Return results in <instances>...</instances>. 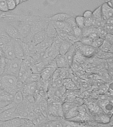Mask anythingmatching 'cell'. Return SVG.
I'll use <instances>...</instances> for the list:
<instances>
[{
	"label": "cell",
	"mask_w": 113,
	"mask_h": 127,
	"mask_svg": "<svg viewBox=\"0 0 113 127\" xmlns=\"http://www.w3.org/2000/svg\"><path fill=\"white\" fill-rule=\"evenodd\" d=\"M3 121H0V127H1V125H2V123H3Z\"/></svg>",
	"instance_id": "obj_48"
},
{
	"label": "cell",
	"mask_w": 113,
	"mask_h": 127,
	"mask_svg": "<svg viewBox=\"0 0 113 127\" xmlns=\"http://www.w3.org/2000/svg\"><path fill=\"white\" fill-rule=\"evenodd\" d=\"M62 41H63V40H61L60 38H59L57 36L56 37L52 39V42L51 46L59 51V48L60 47V45H61Z\"/></svg>",
	"instance_id": "obj_32"
},
{
	"label": "cell",
	"mask_w": 113,
	"mask_h": 127,
	"mask_svg": "<svg viewBox=\"0 0 113 127\" xmlns=\"http://www.w3.org/2000/svg\"><path fill=\"white\" fill-rule=\"evenodd\" d=\"M1 50H3V52L4 57L6 59L11 60L15 58L13 49V39L12 40L11 42H9V43H8Z\"/></svg>",
	"instance_id": "obj_6"
},
{
	"label": "cell",
	"mask_w": 113,
	"mask_h": 127,
	"mask_svg": "<svg viewBox=\"0 0 113 127\" xmlns=\"http://www.w3.org/2000/svg\"><path fill=\"white\" fill-rule=\"evenodd\" d=\"M24 119L20 117H15L3 121L2 123L3 127H19L21 126L24 123Z\"/></svg>",
	"instance_id": "obj_5"
},
{
	"label": "cell",
	"mask_w": 113,
	"mask_h": 127,
	"mask_svg": "<svg viewBox=\"0 0 113 127\" xmlns=\"http://www.w3.org/2000/svg\"><path fill=\"white\" fill-rule=\"evenodd\" d=\"M56 29V32H57V36L59 38H60L61 40H65L67 39L68 34L66 32L65 30L63 29Z\"/></svg>",
	"instance_id": "obj_33"
},
{
	"label": "cell",
	"mask_w": 113,
	"mask_h": 127,
	"mask_svg": "<svg viewBox=\"0 0 113 127\" xmlns=\"http://www.w3.org/2000/svg\"><path fill=\"white\" fill-rule=\"evenodd\" d=\"M52 42V39L46 36L43 41H42L40 43L38 44L35 46L36 50V52L44 51L45 50H46L48 48L51 46Z\"/></svg>",
	"instance_id": "obj_11"
},
{
	"label": "cell",
	"mask_w": 113,
	"mask_h": 127,
	"mask_svg": "<svg viewBox=\"0 0 113 127\" xmlns=\"http://www.w3.org/2000/svg\"><path fill=\"white\" fill-rule=\"evenodd\" d=\"M74 107H75V105L73 102H72V103L63 102V103H61V109H62V111L63 113V115H65V113H67L70 109H71Z\"/></svg>",
	"instance_id": "obj_28"
},
{
	"label": "cell",
	"mask_w": 113,
	"mask_h": 127,
	"mask_svg": "<svg viewBox=\"0 0 113 127\" xmlns=\"http://www.w3.org/2000/svg\"><path fill=\"white\" fill-rule=\"evenodd\" d=\"M92 14H93V12L90 11V10H86L85 11L83 12V17L84 18H88L92 17Z\"/></svg>",
	"instance_id": "obj_46"
},
{
	"label": "cell",
	"mask_w": 113,
	"mask_h": 127,
	"mask_svg": "<svg viewBox=\"0 0 113 127\" xmlns=\"http://www.w3.org/2000/svg\"><path fill=\"white\" fill-rule=\"evenodd\" d=\"M81 43L85 45H92V42H93V40L91 39V38L88 37V36H85V37H82L80 38V40Z\"/></svg>",
	"instance_id": "obj_37"
},
{
	"label": "cell",
	"mask_w": 113,
	"mask_h": 127,
	"mask_svg": "<svg viewBox=\"0 0 113 127\" xmlns=\"http://www.w3.org/2000/svg\"><path fill=\"white\" fill-rule=\"evenodd\" d=\"M21 59L15 58L13 59L8 60L5 58V67L3 74H7L17 77L20 67H21Z\"/></svg>",
	"instance_id": "obj_2"
},
{
	"label": "cell",
	"mask_w": 113,
	"mask_h": 127,
	"mask_svg": "<svg viewBox=\"0 0 113 127\" xmlns=\"http://www.w3.org/2000/svg\"><path fill=\"white\" fill-rule=\"evenodd\" d=\"M38 104L40 105V109H41L42 113L43 115H44L46 117H47L48 114V104L47 100L45 99L44 98L42 99L40 101L38 102Z\"/></svg>",
	"instance_id": "obj_27"
},
{
	"label": "cell",
	"mask_w": 113,
	"mask_h": 127,
	"mask_svg": "<svg viewBox=\"0 0 113 127\" xmlns=\"http://www.w3.org/2000/svg\"><path fill=\"white\" fill-rule=\"evenodd\" d=\"M101 11L102 18L104 21H106L111 17H113V9L112 7L109 6L107 3H104L101 5Z\"/></svg>",
	"instance_id": "obj_8"
},
{
	"label": "cell",
	"mask_w": 113,
	"mask_h": 127,
	"mask_svg": "<svg viewBox=\"0 0 113 127\" xmlns=\"http://www.w3.org/2000/svg\"><path fill=\"white\" fill-rule=\"evenodd\" d=\"M63 86H64L65 89L68 90H75L77 88L73 80L68 77L63 79Z\"/></svg>",
	"instance_id": "obj_23"
},
{
	"label": "cell",
	"mask_w": 113,
	"mask_h": 127,
	"mask_svg": "<svg viewBox=\"0 0 113 127\" xmlns=\"http://www.w3.org/2000/svg\"><path fill=\"white\" fill-rule=\"evenodd\" d=\"M23 95L22 94L21 91H17L15 95H14L13 97V102L16 105H18L19 104L21 103L22 101H23Z\"/></svg>",
	"instance_id": "obj_29"
},
{
	"label": "cell",
	"mask_w": 113,
	"mask_h": 127,
	"mask_svg": "<svg viewBox=\"0 0 113 127\" xmlns=\"http://www.w3.org/2000/svg\"><path fill=\"white\" fill-rule=\"evenodd\" d=\"M92 17L93 18L94 21H99V20H102V15H101V6H99V7L95 9L94 11H93L92 14Z\"/></svg>",
	"instance_id": "obj_31"
},
{
	"label": "cell",
	"mask_w": 113,
	"mask_h": 127,
	"mask_svg": "<svg viewBox=\"0 0 113 127\" xmlns=\"http://www.w3.org/2000/svg\"><path fill=\"white\" fill-rule=\"evenodd\" d=\"M13 49L15 58L22 60L25 57L23 50V47H22L21 40H13Z\"/></svg>",
	"instance_id": "obj_4"
},
{
	"label": "cell",
	"mask_w": 113,
	"mask_h": 127,
	"mask_svg": "<svg viewBox=\"0 0 113 127\" xmlns=\"http://www.w3.org/2000/svg\"><path fill=\"white\" fill-rule=\"evenodd\" d=\"M70 17V15H67L66 13H59L54 15L50 17V21H65V20L68 19Z\"/></svg>",
	"instance_id": "obj_19"
},
{
	"label": "cell",
	"mask_w": 113,
	"mask_h": 127,
	"mask_svg": "<svg viewBox=\"0 0 113 127\" xmlns=\"http://www.w3.org/2000/svg\"><path fill=\"white\" fill-rule=\"evenodd\" d=\"M3 29L7 34L9 36L11 39L16 40L19 39V33H18V30L15 26L12 25H5L3 27Z\"/></svg>",
	"instance_id": "obj_7"
},
{
	"label": "cell",
	"mask_w": 113,
	"mask_h": 127,
	"mask_svg": "<svg viewBox=\"0 0 113 127\" xmlns=\"http://www.w3.org/2000/svg\"><path fill=\"white\" fill-rule=\"evenodd\" d=\"M104 39L101 38H97L96 39L93 40V42H92V46H93L94 48H99V46L102 44Z\"/></svg>",
	"instance_id": "obj_38"
},
{
	"label": "cell",
	"mask_w": 113,
	"mask_h": 127,
	"mask_svg": "<svg viewBox=\"0 0 113 127\" xmlns=\"http://www.w3.org/2000/svg\"><path fill=\"white\" fill-rule=\"evenodd\" d=\"M55 68L52 67H46L40 73V79L43 81H48L52 78V76L53 75V73L55 71Z\"/></svg>",
	"instance_id": "obj_12"
},
{
	"label": "cell",
	"mask_w": 113,
	"mask_h": 127,
	"mask_svg": "<svg viewBox=\"0 0 113 127\" xmlns=\"http://www.w3.org/2000/svg\"><path fill=\"white\" fill-rule=\"evenodd\" d=\"M19 33V39L22 40L30 32V25L25 22L21 21L17 27Z\"/></svg>",
	"instance_id": "obj_3"
},
{
	"label": "cell",
	"mask_w": 113,
	"mask_h": 127,
	"mask_svg": "<svg viewBox=\"0 0 113 127\" xmlns=\"http://www.w3.org/2000/svg\"><path fill=\"white\" fill-rule=\"evenodd\" d=\"M46 37V34L45 29L42 30L34 34L31 42L34 45L36 46L38 44L40 43L42 41H43Z\"/></svg>",
	"instance_id": "obj_13"
},
{
	"label": "cell",
	"mask_w": 113,
	"mask_h": 127,
	"mask_svg": "<svg viewBox=\"0 0 113 127\" xmlns=\"http://www.w3.org/2000/svg\"><path fill=\"white\" fill-rule=\"evenodd\" d=\"M51 127H63V125L60 120H55V121H51Z\"/></svg>",
	"instance_id": "obj_43"
},
{
	"label": "cell",
	"mask_w": 113,
	"mask_h": 127,
	"mask_svg": "<svg viewBox=\"0 0 113 127\" xmlns=\"http://www.w3.org/2000/svg\"><path fill=\"white\" fill-rule=\"evenodd\" d=\"M76 98V96L74 95H67V96L65 95V97L64 98V102H69L72 103L74 101L75 99Z\"/></svg>",
	"instance_id": "obj_44"
},
{
	"label": "cell",
	"mask_w": 113,
	"mask_h": 127,
	"mask_svg": "<svg viewBox=\"0 0 113 127\" xmlns=\"http://www.w3.org/2000/svg\"><path fill=\"white\" fill-rule=\"evenodd\" d=\"M71 45H72V44L70 43L69 41H67V40H63L59 48V54L61 55H64L68 51V50L71 47Z\"/></svg>",
	"instance_id": "obj_21"
},
{
	"label": "cell",
	"mask_w": 113,
	"mask_h": 127,
	"mask_svg": "<svg viewBox=\"0 0 113 127\" xmlns=\"http://www.w3.org/2000/svg\"><path fill=\"white\" fill-rule=\"evenodd\" d=\"M16 107L6 109L5 111H3L1 113H0V121H5L7 120H9V119L17 117L15 113Z\"/></svg>",
	"instance_id": "obj_9"
},
{
	"label": "cell",
	"mask_w": 113,
	"mask_h": 127,
	"mask_svg": "<svg viewBox=\"0 0 113 127\" xmlns=\"http://www.w3.org/2000/svg\"><path fill=\"white\" fill-rule=\"evenodd\" d=\"M50 22L56 29H63L66 25L65 21H50Z\"/></svg>",
	"instance_id": "obj_36"
},
{
	"label": "cell",
	"mask_w": 113,
	"mask_h": 127,
	"mask_svg": "<svg viewBox=\"0 0 113 127\" xmlns=\"http://www.w3.org/2000/svg\"><path fill=\"white\" fill-rule=\"evenodd\" d=\"M40 80V75L39 73H35L32 72L28 77L27 78L25 83H32V82H38Z\"/></svg>",
	"instance_id": "obj_26"
},
{
	"label": "cell",
	"mask_w": 113,
	"mask_h": 127,
	"mask_svg": "<svg viewBox=\"0 0 113 127\" xmlns=\"http://www.w3.org/2000/svg\"><path fill=\"white\" fill-rule=\"evenodd\" d=\"M35 64V62L33 58L30 56H25L21 60V67L25 69H30L32 65Z\"/></svg>",
	"instance_id": "obj_16"
},
{
	"label": "cell",
	"mask_w": 113,
	"mask_h": 127,
	"mask_svg": "<svg viewBox=\"0 0 113 127\" xmlns=\"http://www.w3.org/2000/svg\"><path fill=\"white\" fill-rule=\"evenodd\" d=\"M113 44L109 43V42H108L104 40L103 42V43H102V44L99 46V48H98V49L101 50V51L107 52H113Z\"/></svg>",
	"instance_id": "obj_25"
},
{
	"label": "cell",
	"mask_w": 113,
	"mask_h": 127,
	"mask_svg": "<svg viewBox=\"0 0 113 127\" xmlns=\"http://www.w3.org/2000/svg\"><path fill=\"white\" fill-rule=\"evenodd\" d=\"M25 84L29 95H34V93H35L38 87V82H32V83H25Z\"/></svg>",
	"instance_id": "obj_24"
},
{
	"label": "cell",
	"mask_w": 113,
	"mask_h": 127,
	"mask_svg": "<svg viewBox=\"0 0 113 127\" xmlns=\"http://www.w3.org/2000/svg\"><path fill=\"white\" fill-rule=\"evenodd\" d=\"M0 11L3 13L9 11L5 1H0Z\"/></svg>",
	"instance_id": "obj_41"
},
{
	"label": "cell",
	"mask_w": 113,
	"mask_h": 127,
	"mask_svg": "<svg viewBox=\"0 0 113 127\" xmlns=\"http://www.w3.org/2000/svg\"><path fill=\"white\" fill-rule=\"evenodd\" d=\"M2 127V126H1V127Z\"/></svg>",
	"instance_id": "obj_51"
},
{
	"label": "cell",
	"mask_w": 113,
	"mask_h": 127,
	"mask_svg": "<svg viewBox=\"0 0 113 127\" xmlns=\"http://www.w3.org/2000/svg\"><path fill=\"white\" fill-rule=\"evenodd\" d=\"M97 58H101V59L103 60H107L110 58H113V52H103L101 51L100 50H99L97 48V51L95 52V54Z\"/></svg>",
	"instance_id": "obj_22"
},
{
	"label": "cell",
	"mask_w": 113,
	"mask_h": 127,
	"mask_svg": "<svg viewBox=\"0 0 113 127\" xmlns=\"http://www.w3.org/2000/svg\"><path fill=\"white\" fill-rule=\"evenodd\" d=\"M1 58L2 57H0V65H1Z\"/></svg>",
	"instance_id": "obj_49"
},
{
	"label": "cell",
	"mask_w": 113,
	"mask_h": 127,
	"mask_svg": "<svg viewBox=\"0 0 113 127\" xmlns=\"http://www.w3.org/2000/svg\"><path fill=\"white\" fill-rule=\"evenodd\" d=\"M97 34H98L99 38L104 39L105 36L107 34V32L105 31V30L103 29V27L97 28Z\"/></svg>",
	"instance_id": "obj_40"
},
{
	"label": "cell",
	"mask_w": 113,
	"mask_h": 127,
	"mask_svg": "<svg viewBox=\"0 0 113 127\" xmlns=\"http://www.w3.org/2000/svg\"><path fill=\"white\" fill-rule=\"evenodd\" d=\"M46 34V36L52 39H53L55 37L57 36V32L56 28L52 25V24L50 21L48 23L47 26L45 28Z\"/></svg>",
	"instance_id": "obj_18"
},
{
	"label": "cell",
	"mask_w": 113,
	"mask_h": 127,
	"mask_svg": "<svg viewBox=\"0 0 113 127\" xmlns=\"http://www.w3.org/2000/svg\"><path fill=\"white\" fill-rule=\"evenodd\" d=\"M5 2L9 11H13L15 9L17 5L15 0H5Z\"/></svg>",
	"instance_id": "obj_35"
},
{
	"label": "cell",
	"mask_w": 113,
	"mask_h": 127,
	"mask_svg": "<svg viewBox=\"0 0 113 127\" xmlns=\"http://www.w3.org/2000/svg\"><path fill=\"white\" fill-rule=\"evenodd\" d=\"M48 61V59L46 58V59L43 60L39 62L34 64L30 68V70L32 73H39L40 74L46 67H47Z\"/></svg>",
	"instance_id": "obj_10"
},
{
	"label": "cell",
	"mask_w": 113,
	"mask_h": 127,
	"mask_svg": "<svg viewBox=\"0 0 113 127\" xmlns=\"http://www.w3.org/2000/svg\"><path fill=\"white\" fill-rule=\"evenodd\" d=\"M105 21V23L107 24H110V25H113V17H111L110 18H109L108 19H107Z\"/></svg>",
	"instance_id": "obj_47"
},
{
	"label": "cell",
	"mask_w": 113,
	"mask_h": 127,
	"mask_svg": "<svg viewBox=\"0 0 113 127\" xmlns=\"http://www.w3.org/2000/svg\"><path fill=\"white\" fill-rule=\"evenodd\" d=\"M75 52H76V50H75V46H74L73 44H72L71 47L69 48V49L68 50V51L64 54V56H65V59L67 60V62L69 67H71V65H72L73 58H74V56H75Z\"/></svg>",
	"instance_id": "obj_15"
},
{
	"label": "cell",
	"mask_w": 113,
	"mask_h": 127,
	"mask_svg": "<svg viewBox=\"0 0 113 127\" xmlns=\"http://www.w3.org/2000/svg\"><path fill=\"white\" fill-rule=\"evenodd\" d=\"M59 54V51L56 50V48L50 46L48 47L46 50H44V59L46 58H51V59H54L56 56Z\"/></svg>",
	"instance_id": "obj_17"
},
{
	"label": "cell",
	"mask_w": 113,
	"mask_h": 127,
	"mask_svg": "<svg viewBox=\"0 0 113 127\" xmlns=\"http://www.w3.org/2000/svg\"><path fill=\"white\" fill-rule=\"evenodd\" d=\"M79 115V111H78V107H74L72 109H70L67 113L64 115V119L65 120H71V119L75 118Z\"/></svg>",
	"instance_id": "obj_20"
},
{
	"label": "cell",
	"mask_w": 113,
	"mask_h": 127,
	"mask_svg": "<svg viewBox=\"0 0 113 127\" xmlns=\"http://www.w3.org/2000/svg\"><path fill=\"white\" fill-rule=\"evenodd\" d=\"M104 40L107 41L109 43H111L113 44V34H109L107 33V34L105 36V37L104 38Z\"/></svg>",
	"instance_id": "obj_45"
},
{
	"label": "cell",
	"mask_w": 113,
	"mask_h": 127,
	"mask_svg": "<svg viewBox=\"0 0 113 127\" xmlns=\"http://www.w3.org/2000/svg\"><path fill=\"white\" fill-rule=\"evenodd\" d=\"M84 26L85 27H93L94 19L92 17L88 18H84Z\"/></svg>",
	"instance_id": "obj_39"
},
{
	"label": "cell",
	"mask_w": 113,
	"mask_h": 127,
	"mask_svg": "<svg viewBox=\"0 0 113 127\" xmlns=\"http://www.w3.org/2000/svg\"><path fill=\"white\" fill-rule=\"evenodd\" d=\"M84 17L82 15H77L74 18L75 23L77 27H79L80 29H83L84 26Z\"/></svg>",
	"instance_id": "obj_30"
},
{
	"label": "cell",
	"mask_w": 113,
	"mask_h": 127,
	"mask_svg": "<svg viewBox=\"0 0 113 127\" xmlns=\"http://www.w3.org/2000/svg\"><path fill=\"white\" fill-rule=\"evenodd\" d=\"M17 77L13 75L3 74L1 76H0V83L1 85L2 89L13 95L17 91Z\"/></svg>",
	"instance_id": "obj_1"
},
{
	"label": "cell",
	"mask_w": 113,
	"mask_h": 127,
	"mask_svg": "<svg viewBox=\"0 0 113 127\" xmlns=\"http://www.w3.org/2000/svg\"><path fill=\"white\" fill-rule=\"evenodd\" d=\"M72 32L73 35L77 38H79V39L82 37V29H80L75 25L72 27Z\"/></svg>",
	"instance_id": "obj_34"
},
{
	"label": "cell",
	"mask_w": 113,
	"mask_h": 127,
	"mask_svg": "<svg viewBox=\"0 0 113 127\" xmlns=\"http://www.w3.org/2000/svg\"><path fill=\"white\" fill-rule=\"evenodd\" d=\"M103 29L105 30V31L109 34H113V25L105 23L104 26L103 27Z\"/></svg>",
	"instance_id": "obj_42"
},
{
	"label": "cell",
	"mask_w": 113,
	"mask_h": 127,
	"mask_svg": "<svg viewBox=\"0 0 113 127\" xmlns=\"http://www.w3.org/2000/svg\"><path fill=\"white\" fill-rule=\"evenodd\" d=\"M57 65V68H67L70 67L67 62V60L65 59L64 55H61L59 54L58 55L56 56V57L54 58Z\"/></svg>",
	"instance_id": "obj_14"
},
{
	"label": "cell",
	"mask_w": 113,
	"mask_h": 127,
	"mask_svg": "<svg viewBox=\"0 0 113 127\" xmlns=\"http://www.w3.org/2000/svg\"><path fill=\"white\" fill-rule=\"evenodd\" d=\"M25 127V126H24V125H22L21 126H20V127Z\"/></svg>",
	"instance_id": "obj_50"
}]
</instances>
